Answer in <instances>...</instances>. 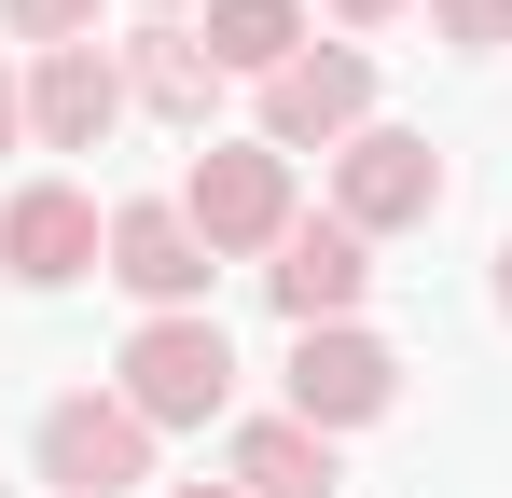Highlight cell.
Returning a JSON list of instances; mask_svg holds the SVG:
<instances>
[{"mask_svg":"<svg viewBox=\"0 0 512 498\" xmlns=\"http://www.w3.org/2000/svg\"><path fill=\"white\" fill-rule=\"evenodd\" d=\"M180 222L208 236V263H236V249H277L305 208H291V153H263V139H208L194 180H180Z\"/></svg>","mask_w":512,"mask_h":498,"instance_id":"cell-1","label":"cell"},{"mask_svg":"<svg viewBox=\"0 0 512 498\" xmlns=\"http://www.w3.org/2000/svg\"><path fill=\"white\" fill-rule=\"evenodd\" d=\"M125 402L153 415V429H194V415L236 402V346H222V319L194 305V319H139L125 332Z\"/></svg>","mask_w":512,"mask_h":498,"instance_id":"cell-2","label":"cell"},{"mask_svg":"<svg viewBox=\"0 0 512 498\" xmlns=\"http://www.w3.org/2000/svg\"><path fill=\"white\" fill-rule=\"evenodd\" d=\"M360 125H374V56L360 42H305L263 83V153H346Z\"/></svg>","mask_w":512,"mask_h":498,"instance_id":"cell-3","label":"cell"},{"mask_svg":"<svg viewBox=\"0 0 512 498\" xmlns=\"http://www.w3.org/2000/svg\"><path fill=\"white\" fill-rule=\"evenodd\" d=\"M42 485H70V498L153 485V415L125 402V388H70V402L42 415Z\"/></svg>","mask_w":512,"mask_h":498,"instance_id":"cell-4","label":"cell"},{"mask_svg":"<svg viewBox=\"0 0 512 498\" xmlns=\"http://www.w3.org/2000/svg\"><path fill=\"white\" fill-rule=\"evenodd\" d=\"M443 208V153H429L416 125H360L333 153V222H360V236H402V222H429Z\"/></svg>","mask_w":512,"mask_h":498,"instance_id":"cell-5","label":"cell"},{"mask_svg":"<svg viewBox=\"0 0 512 498\" xmlns=\"http://www.w3.org/2000/svg\"><path fill=\"white\" fill-rule=\"evenodd\" d=\"M388 402H402V360H388L360 319L291 332V415H305V429H374Z\"/></svg>","mask_w":512,"mask_h":498,"instance_id":"cell-6","label":"cell"},{"mask_svg":"<svg viewBox=\"0 0 512 498\" xmlns=\"http://www.w3.org/2000/svg\"><path fill=\"white\" fill-rule=\"evenodd\" d=\"M84 263H111V222H97L70 180H28V194L0 208V277H28V291H70Z\"/></svg>","mask_w":512,"mask_h":498,"instance_id":"cell-7","label":"cell"},{"mask_svg":"<svg viewBox=\"0 0 512 498\" xmlns=\"http://www.w3.org/2000/svg\"><path fill=\"white\" fill-rule=\"evenodd\" d=\"M263 291L291 305V332H333L346 305L374 291V236H360V222H291L277 263H263Z\"/></svg>","mask_w":512,"mask_h":498,"instance_id":"cell-8","label":"cell"},{"mask_svg":"<svg viewBox=\"0 0 512 498\" xmlns=\"http://www.w3.org/2000/svg\"><path fill=\"white\" fill-rule=\"evenodd\" d=\"M111 125H125V56L111 42H70V56L28 70V139L42 153H97Z\"/></svg>","mask_w":512,"mask_h":498,"instance_id":"cell-9","label":"cell"},{"mask_svg":"<svg viewBox=\"0 0 512 498\" xmlns=\"http://www.w3.org/2000/svg\"><path fill=\"white\" fill-rule=\"evenodd\" d=\"M111 277H125L153 319H194V305H208V236L139 194V208H111Z\"/></svg>","mask_w":512,"mask_h":498,"instance_id":"cell-10","label":"cell"},{"mask_svg":"<svg viewBox=\"0 0 512 498\" xmlns=\"http://www.w3.org/2000/svg\"><path fill=\"white\" fill-rule=\"evenodd\" d=\"M236 498H333V429H305V415H250L236 429V471H222Z\"/></svg>","mask_w":512,"mask_h":498,"instance_id":"cell-11","label":"cell"},{"mask_svg":"<svg viewBox=\"0 0 512 498\" xmlns=\"http://www.w3.org/2000/svg\"><path fill=\"white\" fill-rule=\"evenodd\" d=\"M125 97H139V111H167V125H208V97H222V56H208L194 28H167V14H153V28L125 42Z\"/></svg>","mask_w":512,"mask_h":498,"instance_id":"cell-12","label":"cell"},{"mask_svg":"<svg viewBox=\"0 0 512 498\" xmlns=\"http://www.w3.org/2000/svg\"><path fill=\"white\" fill-rule=\"evenodd\" d=\"M222 70H250V83H277L291 56H305V14L291 0H208V28H194Z\"/></svg>","mask_w":512,"mask_h":498,"instance_id":"cell-13","label":"cell"},{"mask_svg":"<svg viewBox=\"0 0 512 498\" xmlns=\"http://www.w3.org/2000/svg\"><path fill=\"white\" fill-rule=\"evenodd\" d=\"M0 28L42 42V56H70V42H97V0H0Z\"/></svg>","mask_w":512,"mask_h":498,"instance_id":"cell-14","label":"cell"},{"mask_svg":"<svg viewBox=\"0 0 512 498\" xmlns=\"http://www.w3.org/2000/svg\"><path fill=\"white\" fill-rule=\"evenodd\" d=\"M429 28H443L457 56H485V42H512V0H429Z\"/></svg>","mask_w":512,"mask_h":498,"instance_id":"cell-15","label":"cell"},{"mask_svg":"<svg viewBox=\"0 0 512 498\" xmlns=\"http://www.w3.org/2000/svg\"><path fill=\"white\" fill-rule=\"evenodd\" d=\"M14 139H28V83L0 70V153H14Z\"/></svg>","mask_w":512,"mask_h":498,"instance_id":"cell-16","label":"cell"},{"mask_svg":"<svg viewBox=\"0 0 512 498\" xmlns=\"http://www.w3.org/2000/svg\"><path fill=\"white\" fill-rule=\"evenodd\" d=\"M388 14H402V0H333V28H388Z\"/></svg>","mask_w":512,"mask_h":498,"instance_id":"cell-17","label":"cell"},{"mask_svg":"<svg viewBox=\"0 0 512 498\" xmlns=\"http://www.w3.org/2000/svg\"><path fill=\"white\" fill-rule=\"evenodd\" d=\"M499 319H512V249H499Z\"/></svg>","mask_w":512,"mask_h":498,"instance_id":"cell-18","label":"cell"},{"mask_svg":"<svg viewBox=\"0 0 512 498\" xmlns=\"http://www.w3.org/2000/svg\"><path fill=\"white\" fill-rule=\"evenodd\" d=\"M167 498H236V485H167Z\"/></svg>","mask_w":512,"mask_h":498,"instance_id":"cell-19","label":"cell"},{"mask_svg":"<svg viewBox=\"0 0 512 498\" xmlns=\"http://www.w3.org/2000/svg\"><path fill=\"white\" fill-rule=\"evenodd\" d=\"M139 14H180V0H139Z\"/></svg>","mask_w":512,"mask_h":498,"instance_id":"cell-20","label":"cell"},{"mask_svg":"<svg viewBox=\"0 0 512 498\" xmlns=\"http://www.w3.org/2000/svg\"><path fill=\"white\" fill-rule=\"evenodd\" d=\"M0 498H14V485H0Z\"/></svg>","mask_w":512,"mask_h":498,"instance_id":"cell-21","label":"cell"}]
</instances>
